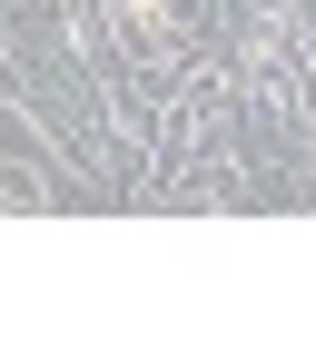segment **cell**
I'll use <instances>...</instances> for the list:
<instances>
[{"instance_id": "6da1fadb", "label": "cell", "mask_w": 316, "mask_h": 356, "mask_svg": "<svg viewBox=\"0 0 316 356\" xmlns=\"http://www.w3.org/2000/svg\"><path fill=\"white\" fill-rule=\"evenodd\" d=\"M119 10H128V20H158V0H119Z\"/></svg>"}]
</instances>
